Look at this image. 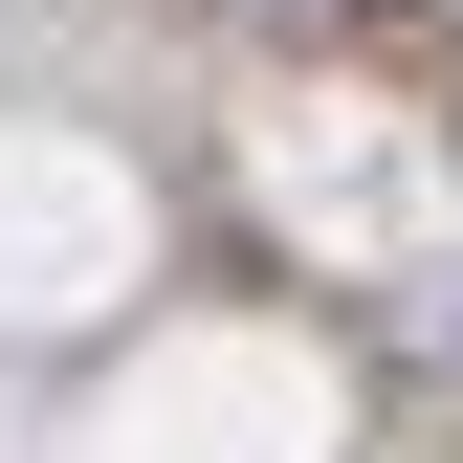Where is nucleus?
I'll return each mask as SVG.
<instances>
[{"label":"nucleus","mask_w":463,"mask_h":463,"mask_svg":"<svg viewBox=\"0 0 463 463\" xmlns=\"http://www.w3.org/2000/svg\"><path fill=\"white\" fill-rule=\"evenodd\" d=\"M420 23H441V44H463V0H420Z\"/></svg>","instance_id":"1"}]
</instances>
